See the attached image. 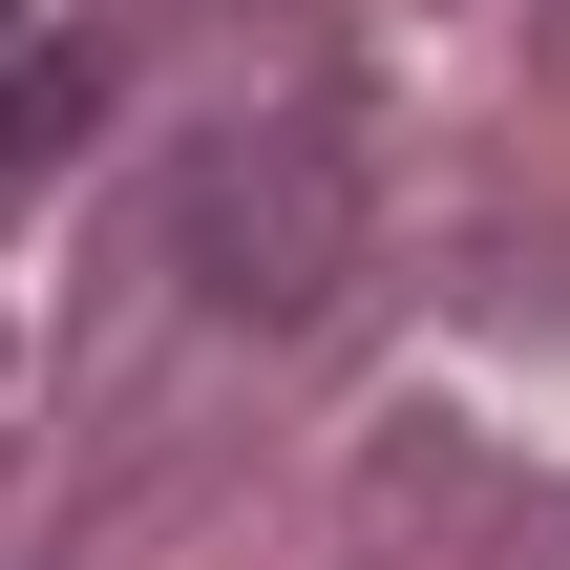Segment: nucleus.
<instances>
[{
  "instance_id": "1",
  "label": "nucleus",
  "mask_w": 570,
  "mask_h": 570,
  "mask_svg": "<svg viewBox=\"0 0 570 570\" xmlns=\"http://www.w3.org/2000/svg\"><path fill=\"white\" fill-rule=\"evenodd\" d=\"M338 212H360V169H338V106H275V127L190 148V190H169V254H190L233 317H296V296L338 275Z\"/></svg>"
},
{
  "instance_id": "2",
  "label": "nucleus",
  "mask_w": 570,
  "mask_h": 570,
  "mask_svg": "<svg viewBox=\"0 0 570 570\" xmlns=\"http://www.w3.org/2000/svg\"><path fill=\"white\" fill-rule=\"evenodd\" d=\"M63 106H85V85H63V63H42V85H0V169H21V148H42V127H63Z\"/></svg>"
}]
</instances>
